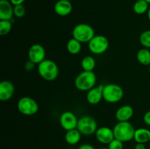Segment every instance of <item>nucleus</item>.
I'll list each match as a JSON object with an SVG mask.
<instances>
[{
    "label": "nucleus",
    "instance_id": "412c9836",
    "mask_svg": "<svg viewBox=\"0 0 150 149\" xmlns=\"http://www.w3.org/2000/svg\"><path fill=\"white\" fill-rule=\"evenodd\" d=\"M81 65L83 71L92 72L96 65V61H95L94 57L91 56H86L82 58Z\"/></svg>",
    "mask_w": 150,
    "mask_h": 149
},
{
    "label": "nucleus",
    "instance_id": "5701e85b",
    "mask_svg": "<svg viewBox=\"0 0 150 149\" xmlns=\"http://www.w3.org/2000/svg\"><path fill=\"white\" fill-rule=\"evenodd\" d=\"M13 24L11 20H0V35L5 36L8 34L12 30Z\"/></svg>",
    "mask_w": 150,
    "mask_h": 149
},
{
    "label": "nucleus",
    "instance_id": "6e6552de",
    "mask_svg": "<svg viewBox=\"0 0 150 149\" xmlns=\"http://www.w3.org/2000/svg\"><path fill=\"white\" fill-rule=\"evenodd\" d=\"M109 42L107 37L103 35H95L89 42L88 48L92 53L100 55L108 50Z\"/></svg>",
    "mask_w": 150,
    "mask_h": 149
},
{
    "label": "nucleus",
    "instance_id": "c756f323",
    "mask_svg": "<svg viewBox=\"0 0 150 149\" xmlns=\"http://www.w3.org/2000/svg\"><path fill=\"white\" fill-rule=\"evenodd\" d=\"M26 0H10V1L13 4V6L18 5V4H23V3Z\"/></svg>",
    "mask_w": 150,
    "mask_h": 149
},
{
    "label": "nucleus",
    "instance_id": "bb28decb",
    "mask_svg": "<svg viewBox=\"0 0 150 149\" xmlns=\"http://www.w3.org/2000/svg\"><path fill=\"white\" fill-rule=\"evenodd\" d=\"M143 121L145 124H146V125L149 126L150 127V110L147 111V112L144 115Z\"/></svg>",
    "mask_w": 150,
    "mask_h": 149
},
{
    "label": "nucleus",
    "instance_id": "f03ea898",
    "mask_svg": "<svg viewBox=\"0 0 150 149\" xmlns=\"http://www.w3.org/2000/svg\"><path fill=\"white\" fill-rule=\"evenodd\" d=\"M96 83L97 77L93 71L81 72L76 76L74 81L76 89L81 91H88L95 87Z\"/></svg>",
    "mask_w": 150,
    "mask_h": 149
},
{
    "label": "nucleus",
    "instance_id": "473e14b6",
    "mask_svg": "<svg viewBox=\"0 0 150 149\" xmlns=\"http://www.w3.org/2000/svg\"><path fill=\"white\" fill-rule=\"evenodd\" d=\"M145 1H147V2L149 3V4H150V0H145Z\"/></svg>",
    "mask_w": 150,
    "mask_h": 149
},
{
    "label": "nucleus",
    "instance_id": "39448f33",
    "mask_svg": "<svg viewBox=\"0 0 150 149\" xmlns=\"http://www.w3.org/2000/svg\"><path fill=\"white\" fill-rule=\"evenodd\" d=\"M124 96V90L120 86L114 83L104 85L103 99L108 103H117Z\"/></svg>",
    "mask_w": 150,
    "mask_h": 149
},
{
    "label": "nucleus",
    "instance_id": "4468645a",
    "mask_svg": "<svg viewBox=\"0 0 150 149\" xmlns=\"http://www.w3.org/2000/svg\"><path fill=\"white\" fill-rule=\"evenodd\" d=\"M13 7L10 0H0V20H11L14 15Z\"/></svg>",
    "mask_w": 150,
    "mask_h": 149
},
{
    "label": "nucleus",
    "instance_id": "f8f14e48",
    "mask_svg": "<svg viewBox=\"0 0 150 149\" xmlns=\"http://www.w3.org/2000/svg\"><path fill=\"white\" fill-rule=\"evenodd\" d=\"M104 85L100 84L89 90L86 93V100L90 105H98L103 99Z\"/></svg>",
    "mask_w": 150,
    "mask_h": 149
},
{
    "label": "nucleus",
    "instance_id": "f257e3e1",
    "mask_svg": "<svg viewBox=\"0 0 150 149\" xmlns=\"http://www.w3.org/2000/svg\"><path fill=\"white\" fill-rule=\"evenodd\" d=\"M113 131L114 137L125 143L134 139L136 129L129 121H118L113 128Z\"/></svg>",
    "mask_w": 150,
    "mask_h": 149
},
{
    "label": "nucleus",
    "instance_id": "ddd939ff",
    "mask_svg": "<svg viewBox=\"0 0 150 149\" xmlns=\"http://www.w3.org/2000/svg\"><path fill=\"white\" fill-rule=\"evenodd\" d=\"M15 93L14 85L10 80H2L0 83V100L6 102L11 99Z\"/></svg>",
    "mask_w": 150,
    "mask_h": 149
},
{
    "label": "nucleus",
    "instance_id": "0eeeda50",
    "mask_svg": "<svg viewBox=\"0 0 150 149\" xmlns=\"http://www.w3.org/2000/svg\"><path fill=\"white\" fill-rule=\"evenodd\" d=\"M18 110L24 115H33L38 112L39 106L33 98L23 96L18 100L17 104Z\"/></svg>",
    "mask_w": 150,
    "mask_h": 149
},
{
    "label": "nucleus",
    "instance_id": "9d476101",
    "mask_svg": "<svg viewBox=\"0 0 150 149\" xmlns=\"http://www.w3.org/2000/svg\"><path fill=\"white\" fill-rule=\"evenodd\" d=\"M29 60L35 64H39L45 60V50L42 45L40 44H34L29 48L28 51Z\"/></svg>",
    "mask_w": 150,
    "mask_h": 149
},
{
    "label": "nucleus",
    "instance_id": "20e7f679",
    "mask_svg": "<svg viewBox=\"0 0 150 149\" xmlns=\"http://www.w3.org/2000/svg\"><path fill=\"white\" fill-rule=\"evenodd\" d=\"M95 36V30L87 23H79L73 29V37L81 43H88Z\"/></svg>",
    "mask_w": 150,
    "mask_h": 149
},
{
    "label": "nucleus",
    "instance_id": "4be33fe9",
    "mask_svg": "<svg viewBox=\"0 0 150 149\" xmlns=\"http://www.w3.org/2000/svg\"><path fill=\"white\" fill-rule=\"evenodd\" d=\"M149 3L145 0H137L133 4V11L138 15H143L149 10Z\"/></svg>",
    "mask_w": 150,
    "mask_h": 149
},
{
    "label": "nucleus",
    "instance_id": "7c9ffc66",
    "mask_svg": "<svg viewBox=\"0 0 150 149\" xmlns=\"http://www.w3.org/2000/svg\"><path fill=\"white\" fill-rule=\"evenodd\" d=\"M134 149H146L145 144H144V143H136V145H135L134 147Z\"/></svg>",
    "mask_w": 150,
    "mask_h": 149
},
{
    "label": "nucleus",
    "instance_id": "aec40b11",
    "mask_svg": "<svg viewBox=\"0 0 150 149\" xmlns=\"http://www.w3.org/2000/svg\"><path fill=\"white\" fill-rule=\"evenodd\" d=\"M81 42L78 41L75 38H71L67 43V50L70 54L76 55L79 53L81 51Z\"/></svg>",
    "mask_w": 150,
    "mask_h": 149
},
{
    "label": "nucleus",
    "instance_id": "dca6fc26",
    "mask_svg": "<svg viewBox=\"0 0 150 149\" xmlns=\"http://www.w3.org/2000/svg\"><path fill=\"white\" fill-rule=\"evenodd\" d=\"M133 108L130 105H125L117 109L115 117L118 121H128L133 117Z\"/></svg>",
    "mask_w": 150,
    "mask_h": 149
},
{
    "label": "nucleus",
    "instance_id": "2eb2a0df",
    "mask_svg": "<svg viewBox=\"0 0 150 149\" xmlns=\"http://www.w3.org/2000/svg\"><path fill=\"white\" fill-rule=\"evenodd\" d=\"M73 10V5L69 0H58L54 4V11L59 16H67Z\"/></svg>",
    "mask_w": 150,
    "mask_h": 149
},
{
    "label": "nucleus",
    "instance_id": "f3484780",
    "mask_svg": "<svg viewBox=\"0 0 150 149\" xmlns=\"http://www.w3.org/2000/svg\"><path fill=\"white\" fill-rule=\"evenodd\" d=\"M133 140L136 143H145L150 141V130L146 128H139L136 129Z\"/></svg>",
    "mask_w": 150,
    "mask_h": 149
},
{
    "label": "nucleus",
    "instance_id": "a211bd4d",
    "mask_svg": "<svg viewBox=\"0 0 150 149\" xmlns=\"http://www.w3.org/2000/svg\"><path fill=\"white\" fill-rule=\"evenodd\" d=\"M81 137V134L77 129L67 131L64 135L66 143L71 145L78 144L80 142Z\"/></svg>",
    "mask_w": 150,
    "mask_h": 149
},
{
    "label": "nucleus",
    "instance_id": "72a5a7b5",
    "mask_svg": "<svg viewBox=\"0 0 150 149\" xmlns=\"http://www.w3.org/2000/svg\"><path fill=\"white\" fill-rule=\"evenodd\" d=\"M100 149H108V148H100Z\"/></svg>",
    "mask_w": 150,
    "mask_h": 149
},
{
    "label": "nucleus",
    "instance_id": "c85d7f7f",
    "mask_svg": "<svg viewBox=\"0 0 150 149\" xmlns=\"http://www.w3.org/2000/svg\"><path fill=\"white\" fill-rule=\"evenodd\" d=\"M34 66H35V64L29 60L26 64V69L27 70H32L34 68Z\"/></svg>",
    "mask_w": 150,
    "mask_h": 149
},
{
    "label": "nucleus",
    "instance_id": "a878e982",
    "mask_svg": "<svg viewBox=\"0 0 150 149\" xmlns=\"http://www.w3.org/2000/svg\"><path fill=\"white\" fill-rule=\"evenodd\" d=\"M108 149H123L124 145H123V142L114 138L109 144L108 145Z\"/></svg>",
    "mask_w": 150,
    "mask_h": 149
},
{
    "label": "nucleus",
    "instance_id": "7ed1b4c3",
    "mask_svg": "<svg viewBox=\"0 0 150 149\" xmlns=\"http://www.w3.org/2000/svg\"><path fill=\"white\" fill-rule=\"evenodd\" d=\"M40 76L47 81H54L59 75V67L54 61L45 59L38 66Z\"/></svg>",
    "mask_w": 150,
    "mask_h": 149
},
{
    "label": "nucleus",
    "instance_id": "cd10ccee",
    "mask_svg": "<svg viewBox=\"0 0 150 149\" xmlns=\"http://www.w3.org/2000/svg\"><path fill=\"white\" fill-rule=\"evenodd\" d=\"M78 149H95V147L93 145H92L91 144H88V143H84V144H82L81 145L79 146V148Z\"/></svg>",
    "mask_w": 150,
    "mask_h": 149
},
{
    "label": "nucleus",
    "instance_id": "423d86ee",
    "mask_svg": "<svg viewBox=\"0 0 150 149\" xmlns=\"http://www.w3.org/2000/svg\"><path fill=\"white\" fill-rule=\"evenodd\" d=\"M77 129L83 135H92L96 132L98 129V124L92 117L89 115H83L78 121Z\"/></svg>",
    "mask_w": 150,
    "mask_h": 149
},
{
    "label": "nucleus",
    "instance_id": "b1692460",
    "mask_svg": "<svg viewBox=\"0 0 150 149\" xmlns=\"http://www.w3.org/2000/svg\"><path fill=\"white\" fill-rule=\"evenodd\" d=\"M139 41L144 48H150V30H146L142 32L139 37Z\"/></svg>",
    "mask_w": 150,
    "mask_h": 149
},
{
    "label": "nucleus",
    "instance_id": "9b49d317",
    "mask_svg": "<svg viewBox=\"0 0 150 149\" xmlns=\"http://www.w3.org/2000/svg\"><path fill=\"white\" fill-rule=\"evenodd\" d=\"M95 134L97 140L102 144L108 145L115 138L113 129L108 127H101L98 128Z\"/></svg>",
    "mask_w": 150,
    "mask_h": 149
},
{
    "label": "nucleus",
    "instance_id": "6ab92c4d",
    "mask_svg": "<svg viewBox=\"0 0 150 149\" xmlns=\"http://www.w3.org/2000/svg\"><path fill=\"white\" fill-rule=\"evenodd\" d=\"M136 57H137L138 61L142 65H150V51L148 48H144L139 50L138 51Z\"/></svg>",
    "mask_w": 150,
    "mask_h": 149
},
{
    "label": "nucleus",
    "instance_id": "2f4dec72",
    "mask_svg": "<svg viewBox=\"0 0 150 149\" xmlns=\"http://www.w3.org/2000/svg\"><path fill=\"white\" fill-rule=\"evenodd\" d=\"M147 17H148V19H149V21H150V7H149V10H148V11H147Z\"/></svg>",
    "mask_w": 150,
    "mask_h": 149
},
{
    "label": "nucleus",
    "instance_id": "1a4fd4ad",
    "mask_svg": "<svg viewBox=\"0 0 150 149\" xmlns=\"http://www.w3.org/2000/svg\"><path fill=\"white\" fill-rule=\"evenodd\" d=\"M78 121L76 115L70 111H65L60 115L59 123L62 128L66 131L77 129Z\"/></svg>",
    "mask_w": 150,
    "mask_h": 149
},
{
    "label": "nucleus",
    "instance_id": "f704fd0d",
    "mask_svg": "<svg viewBox=\"0 0 150 149\" xmlns=\"http://www.w3.org/2000/svg\"><path fill=\"white\" fill-rule=\"evenodd\" d=\"M149 67H150V65H149Z\"/></svg>",
    "mask_w": 150,
    "mask_h": 149
},
{
    "label": "nucleus",
    "instance_id": "c9c22d12",
    "mask_svg": "<svg viewBox=\"0 0 150 149\" xmlns=\"http://www.w3.org/2000/svg\"><path fill=\"white\" fill-rule=\"evenodd\" d=\"M133 149H134V148H133Z\"/></svg>",
    "mask_w": 150,
    "mask_h": 149
},
{
    "label": "nucleus",
    "instance_id": "393cba45",
    "mask_svg": "<svg viewBox=\"0 0 150 149\" xmlns=\"http://www.w3.org/2000/svg\"><path fill=\"white\" fill-rule=\"evenodd\" d=\"M13 13L14 16L16 18H23L26 13V9L23 4H18V5H15L13 7Z\"/></svg>",
    "mask_w": 150,
    "mask_h": 149
}]
</instances>
